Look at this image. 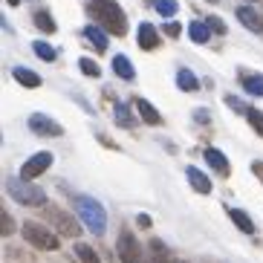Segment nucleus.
Here are the masks:
<instances>
[{"mask_svg":"<svg viewBox=\"0 0 263 263\" xmlns=\"http://www.w3.org/2000/svg\"><path fill=\"white\" fill-rule=\"evenodd\" d=\"M90 15L110 35H124L127 32V17H124V12L119 9L116 0H90Z\"/></svg>","mask_w":263,"mask_h":263,"instance_id":"1","label":"nucleus"},{"mask_svg":"<svg viewBox=\"0 0 263 263\" xmlns=\"http://www.w3.org/2000/svg\"><path fill=\"white\" fill-rule=\"evenodd\" d=\"M76 209H78V217L81 223L90 229L93 234H104L107 229V214H104V205L93 197H76Z\"/></svg>","mask_w":263,"mask_h":263,"instance_id":"2","label":"nucleus"},{"mask_svg":"<svg viewBox=\"0 0 263 263\" xmlns=\"http://www.w3.org/2000/svg\"><path fill=\"white\" fill-rule=\"evenodd\" d=\"M6 191H9V197L15 202H21V205H44L47 202V194L41 191L32 179H12L9 177L6 179Z\"/></svg>","mask_w":263,"mask_h":263,"instance_id":"3","label":"nucleus"},{"mask_svg":"<svg viewBox=\"0 0 263 263\" xmlns=\"http://www.w3.org/2000/svg\"><path fill=\"white\" fill-rule=\"evenodd\" d=\"M24 237H26V243H32L35 249H44V252H52V249H58V234H52L49 229H44V226H38V223H24Z\"/></svg>","mask_w":263,"mask_h":263,"instance_id":"4","label":"nucleus"},{"mask_svg":"<svg viewBox=\"0 0 263 263\" xmlns=\"http://www.w3.org/2000/svg\"><path fill=\"white\" fill-rule=\"evenodd\" d=\"M116 249H119V260L122 263H145V252H142L139 240L133 237V232H127V229H122Z\"/></svg>","mask_w":263,"mask_h":263,"instance_id":"5","label":"nucleus"},{"mask_svg":"<svg viewBox=\"0 0 263 263\" xmlns=\"http://www.w3.org/2000/svg\"><path fill=\"white\" fill-rule=\"evenodd\" d=\"M29 127H32V133L35 136H61L64 133V127L55 119H49L47 113H32L29 116Z\"/></svg>","mask_w":263,"mask_h":263,"instance_id":"6","label":"nucleus"},{"mask_svg":"<svg viewBox=\"0 0 263 263\" xmlns=\"http://www.w3.org/2000/svg\"><path fill=\"white\" fill-rule=\"evenodd\" d=\"M47 217L55 223V229H58V234H64V237H78V232H81V226L72 220L67 211L61 209H47Z\"/></svg>","mask_w":263,"mask_h":263,"instance_id":"7","label":"nucleus"},{"mask_svg":"<svg viewBox=\"0 0 263 263\" xmlns=\"http://www.w3.org/2000/svg\"><path fill=\"white\" fill-rule=\"evenodd\" d=\"M49 165H52V154H49V151H41V154H35L32 159H26V162H24L21 177H24V179H35V177H41Z\"/></svg>","mask_w":263,"mask_h":263,"instance_id":"8","label":"nucleus"},{"mask_svg":"<svg viewBox=\"0 0 263 263\" xmlns=\"http://www.w3.org/2000/svg\"><path fill=\"white\" fill-rule=\"evenodd\" d=\"M237 21H240L243 26H246V29L257 32V35L263 32V17L257 15V12H255L252 6H237Z\"/></svg>","mask_w":263,"mask_h":263,"instance_id":"9","label":"nucleus"},{"mask_svg":"<svg viewBox=\"0 0 263 263\" xmlns=\"http://www.w3.org/2000/svg\"><path fill=\"white\" fill-rule=\"evenodd\" d=\"M240 84H243V90L252 96H263V76H257V72H249V70H240L237 72Z\"/></svg>","mask_w":263,"mask_h":263,"instance_id":"10","label":"nucleus"},{"mask_svg":"<svg viewBox=\"0 0 263 263\" xmlns=\"http://www.w3.org/2000/svg\"><path fill=\"white\" fill-rule=\"evenodd\" d=\"M177 87L182 93H197V90H200V78L194 76L188 67H179L177 70Z\"/></svg>","mask_w":263,"mask_h":263,"instance_id":"11","label":"nucleus"},{"mask_svg":"<svg viewBox=\"0 0 263 263\" xmlns=\"http://www.w3.org/2000/svg\"><path fill=\"white\" fill-rule=\"evenodd\" d=\"M107 29H101V26H84V38L93 44V49L96 52H104V49L110 47L107 44V35H104Z\"/></svg>","mask_w":263,"mask_h":263,"instance_id":"12","label":"nucleus"},{"mask_svg":"<svg viewBox=\"0 0 263 263\" xmlns=\"http://www.w3.org/2000/svg\"><path fill=\"white\" fill-rule=\"evenodd\" d=\"M185 174H188V182H191L194 191H200V194H211V179L205 177L202 171H197V168L191 165V168H188Z\"/></svg>","mask_w":263,"mask_h":263,"instance_id":"13","label":"nucleus"},{"mask_svg":"<svg viewBox=\"0 0 263 263\" xmlns=\"http://www.w3.org/2000/svg\"><path fill=\"white\" fill-rule=\"evenodd\" d=\"M139 47L145 49V52H151V49L159 47V35H156V29L151 24H142L139 26Z\"/></svg>","mask_w":263,"mask_h":263,"instance_id":"14","label":"nucleus"},{"mask_svg":"<svg viewBox=\"0 0 263 263\" xmlns=\"http://www.w3.org/2000/svg\"><path fill=\"white\" fill-rule=\"evenodd\" d=\"M205 162H209L220 177H229V159H226L217 147H209V151H205Z\"/></svg>","mask_w":263,"mask_h":263,"instance_id":"15","label":"nucleus"},{"mask_svg":"<svg viewBox=\"0 0 263 263\" xmlns=\"http://www.w3.org/2000/svg\"><path fill=\"white\" fill-rule=\"evenodd\" d=\"M133 104H136V110L142 113V122H147V124H162V116L156 113V107L151 104V101H145V99H136Z\"/></svg>","mask_w":263,"mask_h":263,"instance_id":"16","label":"nucleus"},{"mask_svg":"<svg viewBox=\"0 0 263 263\" xmlns=\"http://www.w3.org/2000/svg\"><path fill=\"white\" fill-rule=\"evenodd\" d=\"M188 35H191L194 44H209L211 26H209V24H202V21H191V26H188Z\"/></svg>","mask_w":263,"mask_h":263,"instance_id":"17","label":"nucleus"},{"mask_svg":"<svg viewBox=\"0 0 263 263\" xmlns=\"http://www.w3.org/2000/svg\"><path fill=\"white\" fill-rule=\"evenodd\" d=\"M113 70H116L119 78H124V81H133V76H136V70H133V64L127 55H116L113 58Z\"/></svg>","mask_w":263,"mask_h":263,"instance_id":"18","label":"nucleus"},{"mask_svg":"<svg viewBox=\"0 0 263 263\" xmlns=\"http://www.w3.org/2000/svg\"><path fill=\"white\" fill-rule=\"evenodd\" d=\"M12 76H15L17 84H24V87H41V76L38 72H32V70H26V67H15Z\"/></svg>","mask_w":263,"mask_h":263,"instance_id":"19","label":"nucleus"},{"mask_svg":"<svg viewBox=\"0 0 263 263\" xmlns=\"http://www.w3.org/2000/svg\"><path fill=\"white\" fill-rule=\"evenodd\" d=\"M229 217L234 220V226H237L243 234H255V223H252V217L243 214L240 209H229Z\"/></svg>","mask_w":263,"mask_h":263,"instance_id":"20","label":"nucleus"},{"mask_svg":"<svg viewBox=\"0 0 263 263\" xmlns=\"http://www.w3.org/2000/svg\"><path fill=\"white\" fill-rule=\"evenodd\" d=\"M151 263H174V257H171L168 246L162 240H151Z\"/></svg>","mask_w":263,"mask_h":263,"instance_id":"21","label":"nucleus"},{"mask_svg":"<svg viewBox=\"0 0 263 263\" xmlns=\"http://www.w3.org/2000/svg\"><path fill=\"white\" fill-rule=\"evenodd\" d=\"M116 124L119 127H136V116L130 113L127 104H116Z\"/></svg>","mask_w":263,"mask_h":263,"instance_id":"22","label":"nucleus"},{"mask_svg":"<svg viewBox=\"0 0 263 263\" xmlns=\"http://www.w3.org/2000/svg\"><path fill=\"white\" fill-rule=\"evenodd\" d=\"M32 21H35V26H38L41 32H47V35H49V32H55V29H58L49 12H35V17H32Z\"/></svg>","mask_w":263,"mask_h":263,"instance_id":"23","label":"nucleus"},{"mask_svg":"<svg viewBox=\"0 0 263 263\" xmlns=\"http://www.w3.org/2000/svg\"><path fill=\"white\" fill-rule=\"evenodd\" d=\"M32 49H35V55H38L41 61H55V47H49L47 41H35Z\"/></svg>","mask_w":263,"mask_h":263,"instance_id":"24","label":"nucleus"},{"mask_svg":"<svg viewBox=\"0 0 263 263\" xmlns=\"http://www.w3.org/2000/svg\"><path fill=\"white\" fill-rule=\"evenodd\" d=\"M76 255L81 257V263H101L99 255H96V249L87 246V243H78V246H76Z\"/></svg>","mask_w":263,"mask_h":263,"instance_id":"25","label":"nucleus"},{"mask_svg":"<svg viewBox=\"0 0 263 263\" xmlns=\"http://www.w3.org/2000/svg\"><path fill=\"white\" fill-rule=\"evenodd\" d=\"M78 67H81V72H84V76H90V78H99L101 76L99 64H96L93 58H78Z\"/></svg>","mask_w":263,"mask_h":263,"instance_id":"26","label":"nucleus"},{"mask_svg":"<svg viewBox=\"0 0 263 263\" xmlns=\"http://www.w3.org/2000/svg\"><path fill=\"white\" fill-rule=\"evenodd\" d=\"M156 9H159V15L174 17V15H177V9H179V3H177V0H156Z\"/></svg>","mask_w":263,"mask_h":263,"instance_id":"27","label":"nucleus"},{"mask_svg":"<svg viewBox=\"0 0 263 263\" xmlns=\"http://www.w3.org/2000/svg\"><path fill=\"white\" fill-rule=\"evenodd\" d=\"M246 119H249V124H252V127H255V130H257V133H260V136H263V113H260V110L249 107Z\"/></svg>","mask_w":263,"mask_h":263,"instance_id":"28","label":"nucleus"},{"mask_svg":"<svg viewBox=\"0 0 263 263\" xmlns=\"http://www.w3.org/2000/svg\"><path fill=\"white\" fill-rule=\"evenodd\" d=\"M0 234H3V237H9V234L15 232V220H12V217H9V211H0Z\"/></svg>","mask_w":263,"mask_h":263,"instance_id":"29","label":"nucleus"},{"mask_svg":"<svg viewBox=\"0 0 263 263\" xmlns=\"http://www.w3.org/2000/svg\"><path fill=\"white\" fill-rule=\"evenodd\" d=\"M226 104H229L232 110H237V113H249V104H243V101L234 99V96H229V99H226Z\"/></svg>","mask_w":263,"mask_h":263,"instance_id":"30","label":"nucleus"},{"mask_svg":"<svg viewBox=\"0 0 263 263\" xmlns=\"http://www.w3.org/2000/svg\"><path fill=\"white\" fill-rule=\"evenodd\" d=\"M179 32L182 29H179L177 21H168V24H165V35H168V38H179Z\"/></svg>","mask_w":263,"mask_h":263,"instance_id":"31","label":"nucleus"},{"mask_svg":"<svg viewBox=\"0 0 263 263\" xmlns=\"http://www.w3.org/2000/svg\"><path fill=\"white\" fill-rule=\"evenodd\" d=\"M209 26H211V32H220V35L226 32V24L220 21V17H209Z\"/></svg>","mask_w":263,"mask_h":263,"instance_id":"32","label":"nucleus"},{"mask_svg":"<svg viewBox=\"0 0 263 263\" xmlns=\"http://www.w3.org/2000/svg\"><path fill=\"white\" fill-rule=\"evenodd\" d=\"M136 223H139L142 229H151V217H147V214H139V217H136Z\"/></svg>","mask_w":263,"mask_h":263,"instance_id":"33","label":"nucleus"},{"mask_svg":"<svg viewBox=\"0 0 263 263\" xmlns=\"http://www.w3.org/2000/svg\"><path fill=\"white\" fill-rule=\"evenodd\" d=\"M252 171H255L257 177H260V179H263V162H255V165H252Z\"/></svg>","mask_w":263,"mask_h":263,"instance_id":"34","label":"nucleus"},{"mask_svg":"<svg viewBox=\"0 0 263 263\" xmlns=\"http://www.w3.org/2000/svg\"><path fill=\"white\" fill-rule=\"evenodd\" d=\"M6 3H9V6H17V3H21V0H6Z\"/></svg>","mask_w":263,"mask_h":263,"instance_id":"35","label":"nucleus"},{"mask_svg":"<svg viewBox=\"0 0 263 263\" xmlns=\"http://www.w3.org/2000/svg\"><path fill=\"white\" fill-rule=\"evenodd\" d=\"M147 3H156V0H147Z\"/></svg>","mask_w":263,"mask_h":263,"instance_id":"36","label":"nucleus"},{"mask_svg":"<svg viewBox=\"0 0 263 263\" xmlns=\"http://www.w3.org/2000/svg\"><path fill=\"white\" fill-rule=\"evenodd\" d=\"M179 263H185V260H179Z\"/></svg>","mask_w":263,"mask_h":263,"instance_id":"37","label":"nucleus"}]
</instances>
